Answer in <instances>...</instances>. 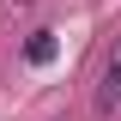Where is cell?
<instances>
[{"label": "cell", "instance_id": "obj_2", "mask_svg": "<svg viewBox=\"0 0 121 121\" xmlns=\"http://www.w3.org/2000/svg\"><path fill=\"white\" fill-rule=\"evenodd\" d=\"M48 55H55V36H48V30H36V36H30V48H24V60H36V67H43Z\"/></svg>", "mask_w": 121, "mask_h": 121}, {"label": "cell", "instance_id": "obj_1", "mask_svg": "<svg viewBox=\"0 0 121 121\" xmlns=\"http://www.w3.org/2000/svg\"><path fill=\"white\" fill-rule=\"evenodd\" d=\"M97 115H121V43L109 48L103 79H97Z\"/></svg>", "mask_w": 121, "mask_h": 121}]
</instances>
